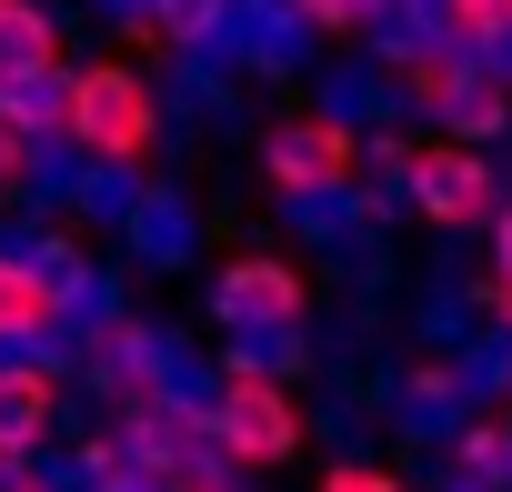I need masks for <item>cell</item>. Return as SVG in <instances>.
I'll list each match as a JSON object with an SVG mask.
<instances>
[{"label":"cell","mask_w":512,"mask_h":492,"mask_svg":"<svg viewBox=\"0 0 512 492\" xmlns=\"http://www.w3.org/2000/svg\"><path fill=\"white\" fill-rule=\"evenodd\" d=\"M161 131H171V101H161V81H151L131 51L71 61V151H81V161H121V171H151Z\"/></svg>","instance_id":"6da1fadb"},{"label":"cell","mask_w":512,"mask_h":492,"mask_svg":"<svg viewBox=\"0 0 512 492\" xmlns=\"http://www.w3.org/2000/svg\"><path fill=\"white\" fill-rule=\"evenodd\" d=\"M211 442L241 462V472H282L302 442H312V412L282 372H221L211 382Z\"/></svg>","instance_id":"7a4b0ae2"},{"label":"cell","mask_w":512,"mask_h":492,"mask_svg":"<svg viewBox=\"0 0 512 492\" xmlns=\"http://www.w3.org/2000/svg\"><path fill=\"white\" fill-rule=\"evenodd\" d=\"M251 161H262V181H272L282 201H302V191H352V181H362V131L332 121V111H282L262 141H251Z\"/></svg>","instance_id":"3957f363"},{"label":"cell","mask_w":512,"mask_h":492,"mask_svg":"<svg viewBox=\"0 0 512 492\" xmlns=\"http://www.w3.org/2000/svg\"><path fill=\"white\" fill-rule=\"evenodd\" d=\"M512 191H502V171H492V151H472V141H412V221H432V231H492V211H502Z\"/></svg>","instance_id":"277c9868"},{"label":"cell","mask_w":512,"mask_h":492,"mask_svg":"<svg viewBox=\"0 0 512 492\" xmlns=\"http://www.w3.org/2000/svg\"><path fill=\"white\" fill-rule=\"evenodd\" d=\"M201 312H211L221 332H282V322H312V282H302V262H282V252H231V262L211 272Z\"/></svg>","instance_id":"5b68a950"},{"label":"cell","mask_w":512,"mask_h":492,"mask_svg":"<svg viewBox=\"0 0 512 492\" xmlns=\"http://www.w3.org/2000/svg\"><path fill=\"white\" fill-rule=\"evenodd\" d=\"M61 392H71V352H61V342L0 352V452H31V462H41V442H51V422H61Z\"/></svg>","instance_id":"8992f818"},{"label":"cell","mask_w":512,"mask_h":492,"mask_svg":"<svg viewBox=\"0 0 512 492\" xmlns=\"http://www.w3.org/2000/svg\"><path fill=\"white\" fill-rule=\"evenodd\" d=\"M71 332V292L21 252V241H0V352H41Z\"/></svg>","instance_id":"52a82bcc"},{"label":"cell","mask_w":512,"mask_h":492,"mask_svg":"<svg viewBox=\"0 0 512 492\" xmlns=\"http://www.w3.org/2000/svg\"><path fill=\"white\" fill-rule=\"evenodd\" d=\"M0 121H11L21 141H71V61L61 71H31V81H0Z\"/></svg>","instance_id":"ba28073f"},{"label":"cell","mask_w":512,"mask_h":492,"mask_svg":"<svg viewBox=\"0 0 512 492\" xmlns=\"http://www.w3.org/2000/svg\"><path fill=\"white\" fill-rule=\"evenodd\" d=\"M61 71V11L51 0H0V81Z\"/></svg>","instance_id":"9c48e42d"},{"label":"cell","mask_w":512,"mask_h":492,"mask_svg":"<svg viewBox=\"0 0 512 492\" xmlns=\"http://www.w3.org/2000/svg\"><path fill=\"white\" fill-rule=\"evenodd\" d=\"M452 472H462V492H502L512 482V402L492 422H462L452 432Z\"/></svg>","instance_id":"30bf717a"},{"label":"cell","mask_w":512,"mask_h":492,"mask_svg":"<svg viewBox=\"0 0 512 492\" xmlns=\"http://www.w3.org/2000/svg\"><path fill=\"white\" fill-rule=\"evenodd\" d=\"M151 11H161L171 51H221V41H231V11H241V0H151Z\"/></svg>","instance_id":"8fae6325"},{"label":"cell","mask_w":512,"mask_h":492,"mask_svg":"<svg viewBox=\"0 0 512 492\" xmlns=\"http://www.w3.org/2000/svg\"><path fill=\"white\" fill-rule=\"evenodd\" d=\"M292 11L312 21V41H362V31H372V11H382V0H292Z\"/></svg>","instance_id":"7c38bea8"},{"label":"cell","mask_w":512,"mask_h":492,"mask_svg":"<svg viewBox=\"0 0 512 492\" xmlns=\"http://www.w3.org/2000/svg\"><path fill=\"white\" fill-rule=\"evenodd\" d=\"M312 492H412V472H402V462H362V452H352V462H332Z\"/></svg>","instance_id":"4fadbf2b"},{"label":"cell","mask_w":512,"mask_h":492,"mask_svg":"<svg viewBox=\"0 0 512 492\" xmlns=\"http://www.w3.org/2000/svg\"><path fill=\"white\" fill-rule=\"evenodd\" d=\"M31 171H41V141H21L11 121H0V201H11V191H31Z\"/></svg>","instance_id":"5bb4252c"},{"label":"cell","mask_w":512,"mask_h":492,"mask_svg":"<svg viewBox=\"0 0 512 492\" xmlns=\"http://www.w3.org/2000/svg\"><path fill=\"white\" fill-rule=\"evenodd\" d=\"M482 241H492V272H502V282H512V201H502V211H492V231H482Z\"/></svg>","instance_id":"9a60e30c"},{"label":"cell","mask_w":512,"mask_h":492,"mask_svg":"<svg viewBox=\"0 0 512 492\" xmlns=\"http://www.w3.org/2000/svg\"><path fill=\"white\" fill-rule=\"evenodd\" d=\"M0 492H41V472H31V452H0Z\"/></svg>","instance_id":"2e32d148"},{"label":"cell","mask_w":512,"mask_h":492,"mask_svg":"<svg viewBox=\"0 0 512 492\" xmlns=\"http://www.w3.org/2000/svg\"><path fill=\"white\" fill-rule=\"evenodd\" d=\"M41 492H91V482H41Z\"/></svg>","instance_id":"e0dca14e"},{"label":"cell","mask_w":512,"mask_h":492,"mask_svg":"<svg viewBox=\"0 0 512 492\" xmlns=\"http://www.w3.org/2000/svg\"><path fill=\"white\" fill-rule=\"evenodd\" d=\"M502 71H512V61H502Z\"/></svg>","instance_id":"ac0fdd59"}]
</instances>
